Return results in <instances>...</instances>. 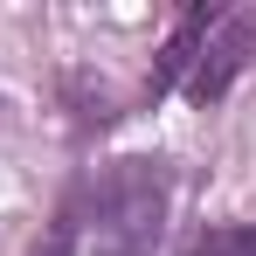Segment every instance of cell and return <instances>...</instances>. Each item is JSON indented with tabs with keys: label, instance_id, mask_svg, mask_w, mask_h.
Returning <instances> with one entry per match:
<instances>
[{
	"label": "cell",
	"instance_id": "cell-1",
	"mask_svg": "<svg viewBox=\"0 0 256 256\" xmlns=\"http://www.w3.org/2000/svg\"><path fill=\"white\" fill-rule=\"evenodd\" d=\"M76 256H146L166 228V166L160 160H118L70 201Z\"/></svg>",
	"mask_w": 256,
	"mask_h": 256
},
{
	"label": "cell",
	"instance_id": "cell-2",
	"mask_svg": "<svg viewBox=\"0 0 256 256\" xmlns=\"http://www.w3.org/2000/svg\"><path fill=\"white\" fill-rule=\"evenodd\" d=\"M250 42H256V21H250V14H236V21L214 14L208 42H201V56H194V70H187V97H194V104L222 97V90L236 84V70L250 62Z\"/></svg>",
	"mask_w": 256,
	"mask_h": 256
},
{
	"label": "cell",
	"instance_id": "cell-3",
	"mask_svg": "<svg viewBox=\"0 0 256 256\" xmlns=\"http://www.w3.org/2000/svg\"><path fill=\"white\" fill-rule=\"evenodd\" d=\"M208 28H214V7H194V14L173 28L166 56H160V70H152V97H160V90H173L187 70H194V56H201V42H208Z\"/></svg>",
	"mask_w": 256,
	"mask_h": 256
},
{
	"label": "cell",
	"instance_id": "cell-4",
	"mask_svg": "<svg viewBox=\"0 0 256 256\" xmlns=\"http://www.w3.org/2000/svg\"><path fill=\"white\" fill-rule=\"evenodd\" d=\"M194 256H256V222H228V228H208Z\"/></svg>",
	"mask_w": 256,
	"mask_h": 256
}]
</instances>
